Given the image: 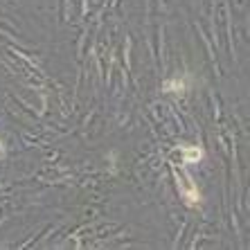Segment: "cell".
Masks as SVG:
<instances>
[{
  "label": "cell",
  "mask_w": 250,
  "mask_h": 250,
  "mask_svg": "<svg viewBox=\"0 0 250 250\" xmlns=\"http://www.w3.org/2000/svg\"><path fill=\"white\" fill-rule=\"evenodd\" d=\"M176 178V185H178V194L183 196V201H185L187 208H198V205L203 203V196H201V189H198V185L194 183V178L189 174H185V183H183V178L178 174L174 176Z\"/></svg>",
  "instance_id": "obj_1"
},
{
  "label": "cell",
  "mask_w": 250,
  "mask_h": 250,
  "mask_svg": "<svg viewBox=\"0 0 250 250\" xmlns=\"http://www.w3.org/2000/svg\"><path fill=\"white\" fill-rule=\"evenodd\" d=\"M189 86H192V79L189 77H171L169 82H165V90L171 95H185L187 90H189Z\"/></svg>",
  "instance_id": "obj_2"
},
{
  "label": "cell",
  "mask_w": 250,
  "mask_h": 250,
  "mask_svg": "<svg viewBox=\"0 0 250 250\" xmlns=\"http://www.w3.org/2000/svg\"><path fill=\"white\" fill-rule=\"evenodd\" d=\"M181 153H183V163H185V165L201 163V160L205 158L203 146H198V145H183L181 146Z\"/></svg>",
  "instance_id": "obj_3"
},
{
  "label": "cell",
  "mask_w": 250,
  "mask_h": 250,
  "mask_svg": "<svg viewBox=\"0 0 250 250\" xmlns=\"http://www.w3.org/2000/svg\"><path fill=\"white\" fill-rule=\"evenodd\" d=\"M5 158V145H2V140H0V160Z\"/></svg>",
  "instance_id": "obj_4"
}]
</instances>
